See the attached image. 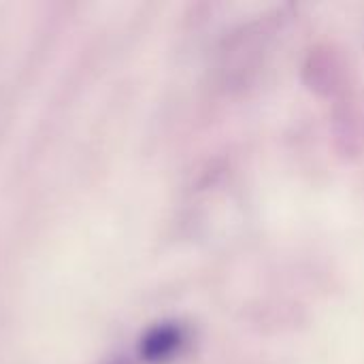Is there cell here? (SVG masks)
<instances>
[{
	"label": "cell",
	"mask_w": 364,
	"mask_h": 364,
	"mask_svg": "<svg viewBox=\"0 0 364 364\" xmlns=\"http://www.w3.org/2000/svg\"><path fill=\"white\" fill-rule=\"evenodd\" d=\"M188 341V333L177 322H164L154 326L141 341V354L149 363H164L177 356Z\"/></svg>",
	"instance_id": "obj_1"
}]
</instances>
